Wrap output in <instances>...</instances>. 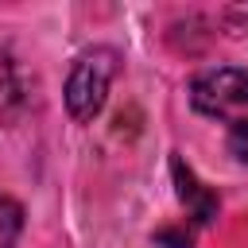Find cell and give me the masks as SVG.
Listing matches in <instances>:
<instances>
[{"label": "cell", "mask_w": 248, "mask_h": 248, "mask_svg": "<svg viewBox=\"0 0 248 248\" xmlns=\"http://www.w3.org/2000/svg\"><path fill=\"white\" fill-rule=\"evenodd\" d=\"M19 229H23V209H19V202L0 190V248H16Z\"/></svg>", "instance_id": "277c9868"}, {"label": "cell", "mask_w": 248, "mask_h": 248, "mask_svg": "<svg viewBox=\"0 0 248 248\" xmlns=\"http://www.w3.org/2000/svg\"><path fill=\"white\" fill-rule=\"evenodd\" d=\"M116 70H120V58H116L112 46H93L74 62L70 81H66V108L78 124L93 120L105 108V97H108Z\"/></svg>", "instance_id": "7a4b0ae2"}, {"label": "cell", "mask_w": 248, "mask_h": 248, "mask_svg": "<svg viewBox=\"0 0 248 248\" xmlns=\"http://www.w3.org/2000/svg\"><path fill=\"white\" fill-rule=\"evenodd\" d=\"M23 101V85H19V74L12 66V58L0 54V120H12L16 108Z\"/></svg>", "instance_id": "3957f363"}, {"label": "cell", "mask_w": 248, "mask_h": 248, "mask_svg": "<svg viewBox=\"0 0 248 248\" xmlns=\"http://www.w3.org/2000/svg\"><path fill=\"white\" fill-rule=\"evenodd\" d=\"M190 101L202 116L229 124V140L248 136V70L217 66L198 74L190 85Z\"/></svg>", "instance_id": "6da1fadb"}]
</instances>
